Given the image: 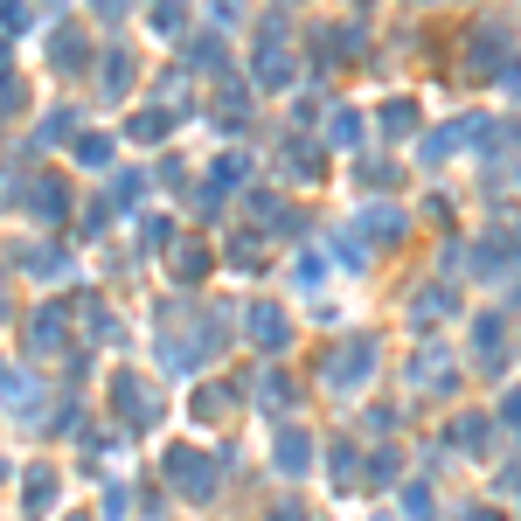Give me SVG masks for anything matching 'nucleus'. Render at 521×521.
Returning a JSON list of instances; mask_svg holds the SVG:
<instances>
[{
	"instance_id": "f257e3e1",
	"label": "nucleus",
	"mask_w": 521,
	"mask_h": 521,
	"mask_svg": "<svg viewBox=\"0 0 521 521\" xmlns=\"http://www.w3.org/2000/svg\"><path fill=\"white\" fill-rule=\"evenodd\" d=\"M167 480H174V487H181L188 501H202V494H209V480H216V466H209L202 452H188V445H174V452H167Z\"/></svg>"
},
{
	"instance_id": "f03ea898",
	"label": "nucleus",
	"mask_w": 521,
	"mask_h": 521,
	"mask_svg": "<svg viewBox=\"0 0 521 521\" xmlns=\"http://www.w3.org/2000/svg\"><path fill=\"white\" fill-rule=\"evenodd\" d=\"M369 369H376V341H348V348L327 362V383H341V390H362V383H369Z\"/></svg>"
},
{
	"instance_id": "7ed1b4c3",
	"label": "nucleus",
	"mask_w": 521,
	"mask_h": 521,
	"mask_svg": "<svg viewBox=\"0 0 521 521\" xmlns=\"http://www.w3.org/2000/svg\"><path fill=\"white\" fill-rule=\"evenodd\" d=\"M112 403H119V417H126V424H153V396H146L139 376H119V383H112Z\"/></svg>"
},
{
	"instance_id": "20e7f679",
	"label": "nucleus",
	"mask_w": 521,
	"mask_h": 521,
	"mask_svg": "<svg viewBox=\"0 0 521 521\" xmlns=\"http://www.w3.org/2000/svg\"><path fill=\"white\" fill-rule=\"evenodd\" d=\"M251 341H258V348H285V341H292V320H285L278 306H251Z\"/></svg>"
},
{
	"instance_id": "39448f33",
	"label": "nucleus",
	"mask_w": 521,
	"mask_h": 521,
	"mask_svg": "<svg viewBox=\"0 0 521 521\" xmlns=\"http://www.w3.org/2000/svg\"><path fill=\"white\" fill-rule=\"evenodd\" d=\"M278 473H285V480L306 473V431H285V438H278Z\"/></svg>"
},
{
	"instance_id": "423d86ee",
	"label": "nucleus",
	"mask_w": 521,
	"mask_h": 521,
	"mask_svg": "<svg viewBox=\"0 0 521 521\" xmlns=\"http://www.w3.org/2000/svg\"><path fill=\"white\" fill-rule=\"evenodd\" d=\"M258 84H271V91H285V84H292V63H285L271 42H264V56H258Z\"/></svg>"
},
{
	"instance_id": "0eeeda50",
	"label": "nucleus",
	"mask_w": 521,
	"mask_h": 521,
	"mask_svg": "<svg viewBox=\"0 0 521 521\" xmlns=\"http://www.w3.org/2000/svg\"><path fill=\"white\" fill-rule=\"evenodd\" d=\"M35 209H42V216L56 223V216L70 209V188H63V181H35Z\"/></svg>"
},
{
	"instance_id": "6e6552de",
	"label": "nucleus",
	"mask_w": 521,
	"mask_h": 521,
	"mask_svg": "<svg viewBox=\"0 0 521 521\" xmlns=\"http://www.w3.org/2000/svg\"><path fill=\"white\" fill-rule=\"evenodd\" d=\"M63 348V313H35V355H56Z\"/></svg>"
},
{
	"instance_id": "1a4fd4ad",
	"label": "nucleus",
	"mask_w": 521,
	"mask_h": 521,
	"mask_svg": "<svg viewBox=\"0 0 521 521\" xmlns=\"http://www.w3.org/2000/svg\"><path fill=\"white\" fill-rule=\"evenodd\" d=\"M126 84H132V56L112 49V63H105V98H126Z\"/></svg>"
},
{
	"instance_id": "9d476101",
	"label": "nucleus",
	"mask_w": 521,
	"mask_h": 521,
	"mask_svg": "<svg viewBox=\"0 0 521 521\" xmlns=\"http://www.w3.org/2000/svg\"><path fill=\"white\" fill-rule=\"evenodd\" d=\"M362 230H369V237H383V244H396V237H403V216H396V209H383V216L369 209V216H362Z\"/></svg>"
},
{
	"instance_id": "9b49d317",
	"label": "nucleus",
	"mask_w": 521,
	"mask_h": 521,
	"mask_svg": "<svg viewBox=\"0 0 521 521\" xmlns=\"http://www.w3.org/2000/svg\"><path fill=\"white\" fill-rule=\"evenodd\" d=\"M188 63H195V70H223V42H216V35L188 42Z\"/></svg>"
},
{
	"instance_id": "f8f14e48",
	"label": "nucleus",
	"mask_w": 521,
	"mask_h": 521,
	"mask_svg": "<svg viewBox=\"0 0 521 521\" xmlns=\"http://www.w3.org/2000/svg\"><path fill=\"white\" fill-rule=\"evenodd\" d=\"M77 160H84V167H112V139L84 132V139H77Z\"/></svg>"
},
{
	"instance_id": "ddd939ff",
	"label": "nucleus",
	"mask_w": 521,
	"mask_h": 521,
	"mask_svg": "<svg viewBox=\"0 0 521 521\" xmlns=\"http://www.w3.org/2000/svg\"><path fill=\"white\" fill-rule=\"evenodd\" d=\"M77 63H84V42L70 28H56V70H77Z\"/></svg>"
},
{
	"instance_id": "4468645a",
	"label": "nucleus",
	"mask_w": 521,
	"mask_h": 521,
	"mask_svg": "<svg viewBox=\"0 0 521 521\" xmlns=\"http://www.w3.org/2000/svg\"><path fill=\"white\" fill-rule=\"evenodd\" d=\"M258 403H264V410H285V403H292V383H285V376H264V383H258Z\"/></svg>"
},
{
	"instance_id": "2eb2a0df",
	"label": "nucleus",
	"mask_w": 521,
	"mask_h": 521,
	"mask_svg": "<svg viewBox=\"0 0 521 521\" xmlns=\"http://www.w3.org/2000/svg\"><path fill=\"white\" fill-rule=\"evenodd\" d=\"M327 139H334V146H355V139H362V119H355V112H334Z\"/></svg>"
},
{
	"instance_id": "dca6fc26",
	"label": "nucleus",
	"mask_w": 521,
	"mask_h": 521,
	"mask_svg": "<svg viewBox=\"0 0 521 521\" xmlns=\"http://www.w3.org/2000/svg\"><path fill=\"white\" fill-rule=\"evenodd\" d=\"M452 438H459L466 452H480V438H487V417H459V424H452Z\"/></svg>"
},
{
	"instance_id": "f3484780",
	"label": "nucleus",
	"mask_w": 521,
	"mask_h": 521,
	"mask_svg": "<svg viewBox=\"0 0 521 521\" xmlns=\"http://www.w3.org/2000/svg\"><path fill=\"white\" fill-rule=\"evenodd\" d=\"M56 501V473H28V508H49Z\"/></svg>"
},
{
	"instance_id": "a211bd4d",
	"label": "nucleus",
	"mask_w": 521,
	"mask_h": 521,
	"mask_svg": "<svg viewBox=\"0 0 521 521\" xmlns=\"http://www.w3.org/2000/svg\"><path fill=\"white\" fill-rule=\"evenodd\" d=\"M174 126V112H146V119H139V126H132V139H160V132Z\"/></svg>"
},
{
	"instance_id": "6ab92c4d",
	"label": "nucleus",
	"mask_w": 521,
	"mask_h": 521,
	"mask_svg": "<svg viewBox=\"0 0 521 521\" xmlns=\"http://www.w3.org/2000/svg\"><path fill=\"white\" fill-rule=\"evenodd\" d=\"M403 508H410V521H424V515H431V494H424V487H410V494H403Z\"/></svg>"
},
{
	"instance_id": "aec40b11",
	"label": "nucleus",
	"mask_w": 521,
	"mask_h": 521,
	"mask_svg": "<svg viewBox=\"0 0 521 521\" xmlns=\"http://www.w3.org/2000/svg\"><path fill=\"white\" fill-rule=\"evenodd\" d=\"M70 132H77V126H70V119H49V126H42V146H63Z\"/></svg>"
},
{
	"instance_id": "412c9836",
	"label": "nucleus",
	"mask_w": 521,
	"mask_h": 521,
	"mask_svg": "<svg viewBox=\"0 0 521 521\" xmlns=\"http://www.w3.org/2000/svg\"><path fill=\"white\" fill-rule=\"evenodd\" d=\"M132 0H98V14H126Z\"/></svg>"
},
{
	"instance_id": "4be33fe9",
	"label": "nucleus",
	"mask_w": 521,
	"mask_h": 521,
	"mask_svg": "<svg viewBox=\"0 0 521 521\" xmlns=\"http://www.w3.org/2000/svg\"><path fill=\"white\" fill-rule=\"evenodd\" d=\"M278 521H299V508H292V501H285V508H278Z\"/></svg>"
},
{
	"instance_id": "5701e85b",
	"label": "nucleus",
	"mask_w": 521,
	"mask_h": 521,
	"mask_svg": "<svg viewBox=\"0 0 521 521\" xmlns=\"http://www.w3.org/2000/svg\"><path fill=\"white\" fill-rule=\"evenodd\" d=\"M0 70H7V42H0Z\"/></svg>"
},
{
	"instance_id": "b1692460",
	"label": "nucleus",
	"mask_w": 521,
	"mask_h": 521,
	"mask_svg": "<svg viewBox=\"0 0 521 521\" xmlns=\"http://www.w3.org/2000/svg\"><path fill=\"white\" fill-rule=\"evenodd\" d=\"M0 480H7V466H0Z\"/></svg>"
},
{
	"instance_id": "393cba45",
	"label": "nucleus",
	"mask_w": 521,
	"mask_h": 521,
	"mask_svg": "<svg viewBox=\"0 0 521 521\" xmlns=\"http://www.w3.org/2000/svg\"><path fill=\"white\" fill-rule=\"evenodd\" d=\"M77 521H84V515H77Z\"/></svg>"
}]
</instances>
